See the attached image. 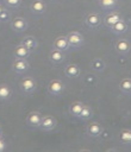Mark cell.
Here are the masks:
<instances>
[{
    "instance_id": "cell-1",
    "label": "cell",
    "mask_w": 131,
    "mask_h": 152,
    "mask_svg": "<svg viewBox=\"0 0 131 152\" xmlns=\"http://www.w3.org/2000/svg\"><path fill=\"white\" fill-rule=\"evenodd\" d=\"M36 88H37V82L31 76H26L21 78V81L19 82V89L24 94H32L36 90Z\"/></svg>"
},
{
    "instance_id": "cell-2",
    "label": "cell",
    "mask_w": 131,
    "mask_h": 152,
    "mask_svg": "<svg viewBox=\"0 0 131 152\" xmlns=\"http://www.w3.org/2000/svg\"><path fill=\"white\" fill-rule=\"evenodd\" d=\"M66 89L64 83L60 78H54L48 84V91L54 96H60Z\"/></svg>"
},
{
    "instance_id": "cell-3",
    "label": "cell",
    "mask_w": 131,
    "mask_h": 152,
    "mask_svg": "<svg viewBox=\"0 0 131 152\" xmlns=\"http://www.w3.org/2000/svg\"><path fill=\"white\" fill-rule=\"evenodd\" d=\"M67 39H68V43H69L70 48H74V49H77V48L82 46L83 43H85L83 36L80 32H76V31L69 32L67 34Z\"/></svg>"
},
{
    "instance_id": "cell-4",
    "label": "cell",
    "mask_w": 131,
    "mask_h": 152,
    "mask_svg": "<svg viewBox=\"0 0 131 152\" xmlns=\"http://www.w3.org/2000/svg\"><path fill=\"white\" fill-rule=\"evenodd\" d=\"M11 68L15 74H24V72H26L29 70L30 64H29L26 58H15L12 62Z\"/></svg>"
},
{
    "instance_id": "cell-5",
    "label": "cell",
    "mask_w": 131,
    "mask_h": 152,
    "mask_svg": "<svg viewBox=\"0 0 131 152\" xmlns=\"http://www.w3.org/2000/svg\"><path fill=\"white\" fill-rule=\"evenodd\" d=\"M42 118H43V115L39 112H36V110L30 112L27 114V116H26V124L31 128H39Z\"/></svg>"
},
{
    "instance_id": "cell-6",
    "label": "cell",
    "mask_w": 131,
    "mask_h": 152,
    "mask_svg": "<svg viewBox=\"0 0 131 152\" xmlns=\"http://www.w3.org/2000/svg\"><path fill=\"white\" fill-rule=\"evenodd\" d=\"M11 27L14 32L21 33L27 28V21L23 17H17V18L11 20Z\"/></svg>"
},
{
    "instance_id": "cell-7",
    "label": "cell",
    "mask_w": 131,
    "mask_h": 152,
    "mask_svg": "<svg viewBox=\"0 0 131 152\" xmlns=\"http://www.w3.org/2000/svg\"><path fill=\"white\" fill-rule=\"evenodd\" d=\"M101 21H102V18H101V17H100V14H99V13H96V12L88 13V14H87V17H86V19H85L86 25H87V26H89V27H92V28L98 27V26L101 24Z\"/></svg>"
},
{
    "instance_id": "cell-8",
    "label": "cell",
    "mask_w": 131,
    "mask_h": 152,
    "mask_svg": "<svg viewBox=\"0 0 131 152\" xmlns=\"http://www.w3.org/2000/svg\"><path fill=\"white\" fill-rule=\"evenodd\" d=\"M114 50L119 55H126L131 50V44H130V42L127 39H118L114 43Z\"/></svg>"
},
{
    "instance_id": "cell-9",
    "label": "cell",
    "mask_w": 131,
    "mask_h": 152,
    "mask_svg": "<svg viewBox=\"0 0 131 152\" xmlns=\"http://www.w3.org/2000/svg\"><path fill=\"white\" fill-rule=\"evenodd\" d=\"M56 124H57L56 119L52 115H43L39 128L43 129V131H51L56 127Z\"/></svg>"
},
{
    "instance_id": "cell-10",
    "label": "cell",
    "mask_w": 131,
    "mask_h": 152,
    "mask_svg": "<svg viewBox=\"0 0 131 152\" xmlns=\"http://www.w3.org/2000/svg\"><path fill=\"white\" fill-rule=\"evenodd\" d=\"M104 132V127L99 124V122H91L88 126H87V134L92 138H98Z\"/></svg>"
},
{
    "instance_id": "cell-11",
    "label": "cell",
    "mask_w": 131,
    "mask_h": 152,
    "mask_svg": "<svg viewBox=\"0 0 131 152\" xmlns=\"http://www.w3.org/2000/svg\"><path fill=\"white\" fill-rule=\"evenodd\" d=\"M66 56H64V51H61L58 49H52L50 52H49V61L52 63V64H60L64 61Z\"/></svg>"
},
{
    "instance_id": "cell-12",
    "label": "cell",
    "mask_w": 131,
    "mask_h": 152,
    "mask_svg": "<svg viewBox=\"0 0 131 152\" xmlns=\"http://www.w3.org/2000/svg\"><path fill=\"white\" fill-rule=\"evenodd\" d=\"M80 74H81V69L77 64L71 63V64L66 65V68H64V75L69 78H76L80 76Z\"/></svg>"
},
{
    "instance_id": "cell-13",
    "label": "cell",
    "mask_w": 131,
    "mask_h": 152,
    "mask_svg": "<svg viewBox=\"0 0 131 152\" xmlns=\"http://www.w3.org/2000/svg\"><path fill=\"white\" fill-rule=\"evenodd\" d=\"M30 10L33 14H43L46 10V4L44 0H33L30 5Z\"/></svg>"
},
{
    "instance_id": "cell-14",
    "label": "cell",
    "mask_w": 131,
    "mask_h": 152,
    "mask_svg": "<svg viewBox=\"0 0 131 152\" xmlns=\"http://www.w3.org/2000/svg\"><path fill=\"white\" fill-rule=\"evenodd\" d=\"M120 19H123L121 18V15H120V13L119 12H116V11H112V12H110L105 18H104V24L107 26V27H111V26H113L116 23H118Z\"/></svg>"
},
{
    "instance_id": "cell-15",
    "label": "cell",
    "mask_w": 131,
    "mask_h": 152,
    "mask_svg": "<svg viewBox=\"0 0 131 152\" xmlns=\"http://www.w3.org/2000/svg\"><path fill=\"white\" fill-rule=\"evenodd\" d=\"M54 48L55 49H58L61 51H68L70 45L68 43V39H67V36H58L57 38H55L54 40Z\"/></svg>"
},
{
    "instance_id": "cell-16",
    "label": "cell",
    "mask_w": 131,
    "mask_h": 152,
    "mask_svg": "<svg viewBox=\"0 0 131 152\" xmlns=\"http://www.w3.org/2000/svg\"><path fill=\"white\" fill-rule=\"evenodd\" d=\"M30 53H31V51L25 45H23L21 43L13 49V56L15 58H29Z\"/></svg>"
},
{
    "instance_id": "cell-17",
    "label": "cell",
    "mask_w": 131,
    "mask_h": 152,
    "mask_svg": "<svg viewBox=\"0 0 131 152\" xmlns=\"http://www.w3.org/2000/svg\"><path fill=\"white\" fill-rule=\"evenodd\" d=\"M110 28H111V31H112L114 34H123V33H125V32L127 31L129 26H127V23H126L125 20L120 19L118 23H116V24H114L113 26H111Z\"/></svg>"
},
{
    "instance_id": "cell-18",
    "label": "cell",
    "mask_w": 131,
    "mask_h": 152,
    "mask_svg": "<svg viewBox=\"0 0 131 152\" xmlns=\"http://www.w3.org/2000/svg\"><path fill=\"white\" fill-rule=\"evenodd\" d=\"M13 90L7 83H1L0 84V100L1 101H7L12 97Z\"/></svg>"
},
{
    "instance_id": "cell-19",
    "label": "cell",
    "mask_w": 131,
    "mask_h": 152,
    "mask_svg": "<svg viewBox=\"0 0 131 152\" xmlns=\"http://www.w3.org/2000/svg\"><path fill=\"white\" fill-rule=\"evenodd\" d=\"M21 44L25 45L30 51L36 50L37 46H38V42H37V39H36L35 37H32V36H26V37H24L23 40H21Z\"/></svg>"
},
{
    "instance_id": "cell-20",
    "label": "cell",
    "mask_w": 131,
    "mask_h": 152,
    "mask_svg": "<svg viewBox=\"0 0 131 152\" xmlns=\"http://www.w3.org/2000/svg\"><path fill=\"white\" fill-rule=\"evenodd\" d=\"M83 106L85 104L82 102H80V101H75V102L70 103V106H69V113H70V115H73L75 118H79V115H80Z\"/></svg>"
},
{
    "instance_id": "cell-21",
    "label": "cell",
    "mask_w": 131,
    "mask_h": 152,
    "mask_svg": "<svg viewBox=\"0 0 131 152\" xmlns=\"http://www.w3.org/2000/svg\"><path fill=\"white\" fill-rule=\"evenodd\" d=\"M119 140L125 145H131V129H121L119 132Z\"/></svg>"
},
{
    "instance_id": "cell-22",
    "label": "cell",
    "mask_w": 131,
    "mask_h": 152,
    "mask_svg": "<svg viewBox=\"0 0 131 152\" xmlns=\"http://www.w3.org/2000/svg\"><path fill=\"white\" fill-rule=\"evenodd\" d=\"M119 89L123 93H131V78L130 77H124L119 82Z\"/></svg>"
},
{
    "instance_id": "cell-23",
    "label": "cell",
    "mask_w": 131,
    "mask_h": 152,
    "mask_svg": "<svg viewBox=\"0 0 131 152\" xmlns=\"http://www.w3.org/2000/svg\"><path fill=\"white\" fill-rule=\"evenodd\" d=\"M98 4L102 10L110 11L117 6V0H98Z\"/></svg>"
},
{
    "instance_id": "cell-24",
    "label": "cell",
    "mask_w": 131,
    "mask_h": 152,
    "mask_svg": "<svg viewBox=\"0 0 131 152\" xmlns=\"http://www.w3.org/2000/svg\"><path fill=\"white\" fill-rule=\"evenodd\" d=\"M91 65H92V68H93V70H95V71H104L105 70V66H106V64H105V62L101 59V58H94L92 62H91Z\"/></svg>"
},
{
    "instance_id": "cell-25",
    "label": "cell",
    "mask_w": 131,
    "mask_h": 152,
    "mask_svg": "<svg viewBox=\"0 0 131 152\" xmlns=\"http://www.w3.org/2000/svg\"><path fill=\"white\" fill-rule=\"evenodd\" d=\"M92 116H93V109L89 106H86L85 104L83 108H82V110H81V113H80V115H79V118L81 120H88Z\"/></svg>"
},
{
    "instance_id": "cell-26",
    "label": "cell",
    "mask_w": 131,
    "mask_h": 152,
    "mask_svg": "<svg viewBox=\"0 0 131 152\" xmlns=\"http://www.w3.org/2000/svg\"><path fill=\"white\" fill-rule=\"evenodd\" d=\"M5 4L8 7H19L21 4V0H5Z\"/></svg>"
},
{
    "instance_id": "cell-27",
    "label": "cell",
    "mask_w": 131,
    "mask_h": 152,
    "mask_svg": "<svg viewBox=\"0 0 131 152\" xmlns=\"http://www.w3.org/2000/svg\"><path fill=\"white\" fill-rule=\"evenodd\" d=\"M10 18H11V15H10V13L7 12V10L5 8L4 12L0 14V21H1V23H5V21L10 20Z\"/></svg>"
},
{
    "instance_id": "cell-28",
    "label": "cell",
    "mask_w": 131,
    "mask_h": 152,
    "mask_svg": "<svg viewBox=\"0 0 131 152\" xmlns=\"http://www.w3.org/2000/svg\"><path fill=\"white\" fill-rule=\"evenodd\" d=\"M5 148H6V142H5L4 139L0 138V151H4Z\"/></svg>"
},
{
    "instance_id": "cell-29",
    "label": "cell",
    "mask_w": 131,
    "mask_h": 152,
    "mask_svg": "<svg viewBox=\"0 0 131 152\" xmlns=\"http://www.w3.org/2000/svg\"><path fill=\"white\" fill-rule=\"evenodd\" d=\"M4 10H5V7H4V6H1V5H0V14H1V13H2V12H4Z\"/></svg>"
},
{
    "instance_id": "cell-30",
    "label": "cell",
    "mask_w": 131,
    "mask_h": 152,
    "mask_svg": "<svg viewBox=\"0 0 131 152\" xmlns=\"http://www.w3.org/2000/svg\"><path fill=\"white\" fill-rule=\"evenodd\" d=\"M52 1H57V0H52Z\"/></svg>"
}]
</instances>
